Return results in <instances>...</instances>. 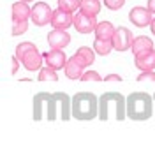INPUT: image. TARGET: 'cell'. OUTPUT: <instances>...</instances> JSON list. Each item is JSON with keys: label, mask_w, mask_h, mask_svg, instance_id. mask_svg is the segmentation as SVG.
Returning a JSON list of instances; mask_svg holds the SVG:
<instances>
[{"label": "cell", "mask_w": 155, "mask_h": 155, "mask_svg": "<svg viewBox=\"0 0 155 155\" xmlns=\"http://www.w3.org/2000/svg\"><path fill=\"white\" fill-rule=\"evenodd\" d=\"M58 115L65 122L72 116V99H69L67 94H64V92L35 94V97H34V120L35 122L42 120V118L53 122L58 118Z\"/></svg>", "instance_id": "6da1fadb"}, {"label": "cell", "mask_w": 155, "mask_h": 155, "mask_svg": "<svg viewBox=\"0 0 155 155\" xmlns=\"http://www.w3.org/2000/svg\"><path fill=\"white\" fill-rule=\"evenodd\" d=\"M111 115L120 122L127 116V99L118 92H106L99 97V118L106 122Z\"/></svg>", "instance_id": "7a4b0ae2"}, {"label": "cell", "mask_w": 155, "mask_h": 155, "mask_svg": "<svg viewBox=\"0 0 155 155\" xmlns=\"http://www.w3.org/2000/svg\"><path fill=\"white\" fill-rule=\"evenodd\" d=\"M153 113V99L145 92H132L127 97V116L136 122L148 120Z\"/></svg>", "instance_id": "3957f363"}, {"label": "cell", "mask_w": 155, "mask_h": 155, "mask_svg": "<svg viewBox=\"0 0 155 155\" xmlns=\"http://www.w3.org/2000/svg\"><path fill=\"white\" fill-rule=\"evenodd\" d=\"M72 116L78 120H94L99 116V99L92 92H78L72 97Z\"/></svg>", "instance_id": "277c9868"}, {"label": "cell", "mask_w": 155, "mask_h": 155, "mask_svg": "<svg viewBox=\"0 0 155 155\" xmlns=\"http://www.w3.org/2000/svg\"><path fill=\"white\" fill-rule=\"evenodd\" d=\"M16 57L27 71H39L42 67L44 57L41 55L34 42H19L16 46Z\"/></svg>", "instance_id": "5b68a950"}, {"label": "cell", "mask_w": 155, "mask_h": 155, "mask_svg": "<svg viewBox=\"0 0 155 155\" xmlns=\"http://www.w3.org/2000/svg\"><path fill=\"white\" fill-rule=\"evenodd\" d=\"M32 21L37 25V27H46L48 23H51V18H53V11L48 4L44 2H37L34 7H32Z\"/></svg>", "instance_id": "8992f818"}, {"label": "cell", "mask_w": 155, "mask_h": 155, "mask_svg": "<svg viewBox=\"0 0 155 155\" xmlns=\"http://www.w3.org/2000/svg\"><path fill=\"white\" fill-rule=\"evenodd\" d=\"M132 34L130 30L125 28V27H118L115 30V35H113V46H115L116 51H127V49L132 48Z\"/></svg>", "instance_id": "52a82bcc"}, {"label": "cell", "mask_w": 155, "mask_h": 155, "mask_svg": "<svg viewBox=\"0 0 155 155\" xmlns=\"http://www.w3.org/2000/svg\"><path fill=\"white\" fill-rule=\"evenodd\" d=\"M97 27V19L95 16H90L87 12L79 11L78 14H74V28L79 34H90V32H95Z\"/></svg>", "instance_id": "ba28073f"}, {"label": "cell", "mask_w": 155, "mask_h": 155, "mask_svg": "<svg viewBox=\"0 0 155 155\" xmlns=\"http://www.w3.org/2000/svg\"><path fill=\"white\" fill-rule=\"evenodd\" d=\"M129 19L134 23L136 27H148L153 19V12L148 7H132L129 12Z\"/></svg>", "instance_id": "9c48e42d"}, {"label": "cell", "mask_w": 155, "mask_h": 155, "mask_svg": "<svg viewBox=\"0 0 155 155\" xmlns=\"http://www.w3.org/2000/svg\"><path fill=\"white\" fill-rule=\"evenodd\" d=\"M71 25H74V14L67 12L64 9H55L53 11V18H51V27L58 30H67Z\"/></svg>", "instance_id": "30bf717a"}, {"label": "cell", "mask_w": 155, "mask_h": 155, "mask_svg": "<svg viewBox=\"0 0 155 155\" xmlns=\"http://www.w3.org/2000/svg\"><path fill=\"white\" fill-rule=\"evenodd\" d=\"M42 57H44L46 65L57 69V71L64 69L65 67V64H67V57H65V53H64L62 49H57V48H51L49 51L42 53Z\"/></svg>", "instance_id": "8fae6325"}, {"label": "cell", "mask_w": 155, "mask_h": 155, "mask_svg": "<svg viewBox=\"0 0 155 155\" xmlns=\"http://www.w3.org/2000/svg\"><path fill=\"white\" fill-rule=\"evenodd\" d=\"M69 42H71V35H69L65 30L53 28L48 34V44H49V48L64 49L65 46H69Z\"/></svg>", "instance_id": "7c38bea8"}, {"label": "cell", "mask_w": 155, "mask_h": 155, "mask_svg": "<svg viewBox=\"0 0 155 155\" xmlns=\"http://www.w3.org/2000/svg\"><path fill=\"white\" fill-rule=\"evenodd\" d=\"M134 64L139 71H153L155 69V49L134 55Z\"/></svg>", "instance_id": "4fadbf2b"}, {"label": "cell", "mask_w": 155, "mask_h": 155, "mask_svg": "<svg viewBox=\"0 0 155 155\" xmlns=\"http://www.w3.org/2000/svg\"><path fill=\"white\" fill-rule=\"evenodd\" d=\"M72 58L79 62L83 67H88V65H92L94 64V60H95V49H90L87 46H81V48H78V51L72 55Z\"/></svg>", "instance_id": "5bb4252c"}, {"label": "cell", "mask_w": 155, "mask_h": 155, "mask_svg": "<svg viewBox=\"0 0 155 155\" xmlns=\"http://www.w3.org/2000/svg\"><path fill=\"white\" fill-rule=\"evenodd\" d=\"M11 12H12V21H28V18L32 16V9L28 7V4L21 0L12 5Z\"/></svg>", "instance_id": "9a60e30c"}, {"label": "cell", "mask_w": 155, "mask_h": 155, "mask_svg": "<svg viewBox=\"0 0 155 155\" xmlns=\"http://www.w3.org/2000/svg\"><path fill=\"white\" fill-rule=\"evenodd\" d=\"M130 49L134 51V55L150 51V49H153V41L150 37H146V35H139V37H136L134 41H132V48Z\"/></svg>", "instance_id": "2e32d148"}, {"label": "cell", "mask_w": 155, "mask_h": 155, "mask_svg": "<svg viewBox=\"0 0 155 155\" xmlns=\"http://www.w3.org/2000/svg\"><path fill=\"white\" fill-rule=\"evenodd\" d=\"M64 69H65V76H67L69 79H81V76H83V69L85 67L71 57Z\"/></svg>", "instance_id": "e0dca14e"}, {"label": "cell", "mask_w": 155, "mask_h": 155, "mask_svg": "<svg viewBox=\"0 0 155 155\" xmlns=\"http://www.w3.org/2000/svg\"><path fill=\"white\" fill-rule=\"evenodd\" d=\"M115 30L116 28L109 23V21H101V23H97V27H95V37H99V39H113Z\"/></svg>", "instance_id": "ac0fdd59"}, {"label": "cell", "mask_w": 155, "mask_h": 155, "mask_svg": "<svg viewBox=\"0 0 155 155\" xmlns=\"http://www.w3.org/2000/svg\"><path fill=\"white\" fill-rule=\"evenodd\" d=\"M94 49H95L97 55H109L111 53V49H115V46H113V39H99L95 37V41H94Z\"/></svg>", "instance_id": "d6986e66"}, {"label": "cell", "mask_w": 155, "mask_h": 155, "mask_svg": "<svg viewBox=\"0 0 155 155\" xmlns=\"http://www.w3.org/2000/svg\"><path fill=\"white\" fill-rule=\"evenodd\" d=\"M79 11L87 12L90 16H97L99 11H101V2L99 0H81V7Z\"/></svg>", "instance_id": "ffe728a7"}, {"label": "cell", "mask_w": 155, "mask_h": 155, "mask_svg": "<svg viewBox=\"0 0 155 155\" xmlns=\"http://www.w3.org/2000/svg\"><path fill=\"white\" fill-rule=\"evenodd\" d=\"M39 81H58V74H57V69L53 67H41L39 69Z\"/></svg>", "instance_id": "44dd1931"}, {"label": "cell", "mask_w": 155, "mask_h": 155, "mask_svg": "<svg viewBox=\"0 0 155 155\" xmlns=\"http://www.w3.org/2000/svg\"><path fill=\"white\" fill-rule=\"evenodd\" d=\"M58 7L67 12H74L81 7V0H58Z\"/></svg>", "instance_id": "7402d4cb"}, {"label": "cell", "mask_w": 155, "mask_h": 155, "mask_svg": "<svg viewBox=\"0 0 155 155\" xmlns=\"http://www.w3.org/2000/svg\"><path fill=\"white\" fill-rule=\"evenodd\" d=\"M27 30H28V21H12V30H11L12 35H21Z\"/></svg>", "instance_id": "603a6c76"}, {"label": "cell", "mask_w": 155, "mask_h": 155, "mask_svg": "<svg viewBox=\"0 0 155 155\" xmlns=\"http://www.w3.org/2000/svg\"><path fill=\"white\" fill-rule=\"evenodd\" d=\"M101 79H102V78L99 76L97 71H88V72H83V76H81V81H85V83H92V81L99 83Z\"/></svg>", "instance_id": "cb8c5ba5"}, {"label": "cell", "mask_w": 155, "mask_h": 155, "mask_svg": "<svg viewBox=\"0 0 155 155\" xmlns=\"http://www.w3.org/2000/svg\"><path fill=\"white\" fill-rule=\"evenodd\" d=\"M124 4H125V0H104V5L111 11H118Z\"/></svg>", "instance_id": "d4e9b609"}, {"label": "cell", "mask_w": 155, "mask_h": 155, "mask_svg": "<svg viewBox=\"0 0 155 155\" xmlns=\"http://www.w3.org/2000/svg\"><path fill=\"white\" fill-rule=\"evenodd\" d=\"M137 81H150V83H153L155 81V72L153 71H143V72L137 76Z\"/></svg>", "instance_id": "484cf974"}, {"label": "cell", "mask_w": 155, "mask_h": 155, "mask_svg": "<svg viewBox=\"0 0 155 155\" xmlns=\"http://www.w3.org/2000/svg\"><path fill=\"white\" fill-rule=\"evenodd\" d=\"M21 64L19 62V58L14 55V57H11V74H16L18 72V65Z\"/></svg>", "instance_id": "4316f807"}, {"label": "cell", "mask_w": 155, "mask_h": 155, "mask_svg": "<svg viewBox=\"0 0 155 155\" xmlns=\"http://www.w3.org/2000/svg\"><path fill=\"white\" fill-rule=\"evenodd\" d=\"M104 81H107V83H109V81H116V83H120L122 78L118 76V74H107V76L104 78Z\"/></svg>", "instance_id": "83f0119b"}, {"label": "cell", "mask_w": 155, "mask_h": 155, "mask_svg": "<svg viewBox=\"0 0 155 155\" xmlns=\"http://www.w3.org/2000/svg\"><path fill=\"white\" fill-rule=\"evenodd\" d=\"M146 7H148V9H150V11H152V12L155 14V0H148V4H146Z\"/></svg>", "instance_id": "f1b7e54d"}, {"label": "cell", "mask_w": 155, "mask_h": 155, "mask_svg": "<svg viewBox=\"0 0 155 155\" xmlns=\"http://www.w3.org/2000/svg\"><path fill=\"white\" fill-rule=\"evenodd\" d=\"M150 28H152V32H153V35H155V16L152 19V23H150Z\"/></svg>", "instance_id": "f546056e"}, {"label": "cell", "mask_w": 155, "mask_h": 155, "mask_svg": "<svg viewBox=\"0 0 155 155\" xmlns=\"http://www.w3.org/2000/svg\"><path fill=\"white\" fill-rule=\"evenodd\" d=\"M21 2H27V4H28V2H34V0H21Z\"/></svg>", "instance_id": "4dcf8cb0"}, {"label": "cell", "mask_w": 155, "mask_h": 155, "mask_svg": "<svg viewBox=\"0 0 155 155\" xmlns=\"http://www.w3.org/2000/svg\"><path fill=\"white\" fill-rule=\"evenodd\" d=\"M153 99H155V95H153Z\"/></svg>", "instance_id": "1f68e13d"}]
</instances>
